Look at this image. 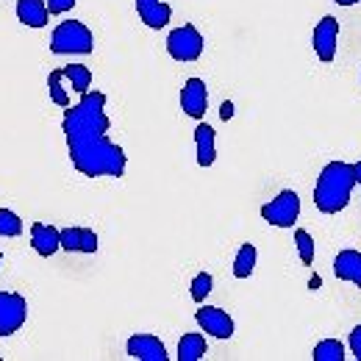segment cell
I'll list each match as a JSON object with an SVG mask.
<instances>
[{"instance_id":"6da1fadb","label":"cell","mask_w":361,"mask_h":361,"mask_svg":"<svg viewBox=\"0 0 361 361\" xmlns=\"http://www.w3.org/2000/svg\"><path fill=\"white\" fill-rule=\"evenodd\" d=\"M111 120L106 114V94L87 92L64 111V136L73 167L87 178H123L128 159L120 145L109 139Z\"/></svg>"},{"instance_id":"7a4b0ae2","label":"cell","mask_w":361,"mask_h":361,"mask_svg":"<svg viewBox=\"0 0 361 361\" xmlns=\"http://www.w3.org/2000/svg\"><path fill=\"white\" fill-rule=\"evenodd\" d=\"M353 186H356L353 164H348V161H331V164H325L314 183V206L322 214H339V212H345L348 203H350Z\"/></svg>"},{"instance_id":"3957f363","label":"cell","mask_w":361,"mask_h":361,"mask_svg":"<svg viewBox=\"0 0 361 361\" xmlns=\"http://www.w3.org/2000/svg\"><path fill=\"white\" fill-rule=\"evenodd\" d=\"M50 50L56 56H70V53L87 56L94 50V37L81 20H67V23L56 25V31L50 37Z\"/></svg>"},{"instance_id":"277c9868","label":"cell","mask_w":361,"mask_h":361,"mask_svg":"<svg viewBox=\"0 0 361 361\" xmlns=\"http://www.w3.org/2000/svg\"><path fill=\"white\" fill-rule=\"evenodd\" d=\"M203 34L192 25V23H186V25H180L176 31H170V37H167V53L176 59V61H197L200 56H203Z\"/></svg>"},{"instance_id":"5b68a950","label":"cell","mask_w":361,"mask_h":361,"mask_svg":"<svg viewBox=\"0 0 361 361\" xmlns=\"http://www.w3.org/2000/svg\"><path fill=\"white\" fill-rule=\"evenodd\" d=\"M262 217L275 228H292L300 217V195L295 189H283L275 200L262 206Z\"/></svg>"},{"instance_id":"8992f818","label":"cell","mask_w":361,"mask_h":361,"mask_svg":"<svg viewBox=\"0 0 361 361\" xmlns=\"http://www.w3.org/2000/svg\"><path fill=\"white\" fill-rule=\"evenodd\" d=\"M28 319V303L17 292H0V336L17 334Z\"/></svg>"},{"instance_id":"52a82bcc","label":"cell","mask_w":361,"mask_h":361,"mask_svg":"<svg viewBox=\"0 0 361 361\" xmlns=\"http://www.w3.org/2000/svg\"><path fill=\"white\" fill-rule=\"evenodd\" d=\"M195 319L206 334H212L217 339H231L233 336V319L228 312L217 309V306H203L200 303V309L195 312Z\"/></svg>"},{"instance_id":"ba28073f","label":"cell","mask_w":361,"mask_h":361,"mask_svg":"<svg viewBox=\"0 0 361 361\" xmlns=\"http://www.w3.org/2000/svg\"><path fill=\"white\" fill-rule=\"evenodd\" d=\"M336 39H339V23L336 17H322L314 28V53L319 61H334L336 59Z\"/></svg>"},{"instance_id":"9c48e42d","label":"cell","mask_w":361,"mask_h":361,"mask_svg":"<svg viewBox=\"0 0 361 361\" xmlns=\"http://www.w3.org/2000/svg\"><path fill=\"white\" fill-rule=\"evenodd\" d=\"M126 350H128L131 359H139V361H167L170 359L164 342H161L159 336H153V334H134V336L128 339Z\"/></svg>"},{"instance_id":"30bf717a","label":"cell","mask_w":361,"mask_h":361,"mask_svg":"<svg viewBox=\"0 0 361 361\" xmlns=\"http://www.w3.org/2000/svg\"><path fill=\"white\" fill-rule=\"evenodd\" d=\"M180 109L195 117V120H203L206 109H209V90L203 84V78H189L180 90Z\"/></svg>"},{"instance_id":"8fae6325","label":"cell","mask_w":361,"mask_h":361,"mask_svg":"<svg viewBox=\"0 0 361 361\" xmlns=\"http://www.w3.org/2000/svg\"><path fill=\"white\" fill-rule=\"evenodd\" d=\"M136 14H139V20H142L147 28L159 31V28H164V25L170 23L173 8H170L164 0H136Z\"/></svg>"},{"instance_id":"7c38bea8","label":"cell","mask_w":361,"mask_h":361,"mask_svg":"<svg viewBox=\"0 0 361 361\" xmlns=\"http://www.w3.org/2000/svg\"><path fill=\"white\" fill-rule=\"evenodd\" d=\"M31 247L50 259L56 250H61V236H59V228H53L50 223H34L31 226Z\"/></svg>"},{"instance_id":"4fadbf2b","label":"cell","mask_w":361,"mask_h":361,"mask_svg":"<svg viewBox=\"0 0 361 361\" xmlns=\"http://www.w3.org/2000/svg\"><path fill=\"white\" fill-rule=\"evenodd\" d=\"M334 275L339 281H348L361 289V253L359 250H342L334 259Z\"/></svg>"},{"instance_id":"5bb4252c","label":"cell","mask_w":361,"mask_h":361,"mask_svg":"<svg viewBox=\"0 0 361 361\" xmlns=\"http://www.w3.org/2000/svg\"><path fill=\"white\" fill-rule=\"evenodd\" d=\"M195 147H197V164L200 167H212L217 161V136H214V128L200 123L195 128Z\"/></svg>"},{"instance_id":"9a60e30c","label":"cell","mask_w":361,"mask_h":361,"mask_svg":"<svg viewBox=\"0 0 361 361\" xmlns=\"http://www.w3.org/2000/svg\"><path fill=\"white\" fill-rule=\"evenodd\" d=\"M17 17L28 28H45L50 11L45 0H17Z\"/></svg>"},{"instance_id":"2e32d148","label":"cell","mask_w":361,"mask_h":361,"mask_svg":"<svg viewBox=\"0 0 361 361\" xmlns=\"http://www.w3.org/2000/svg\"><path fill=\"white\" fill-rule=\"evenodd\" d=\"M209 345L203 334H183L178 342V361H200L206 356Z\"/></svg>"},{"instance_id":"e0dca14e","label":"cell","mask_w":361,"mask_h":361,"mask_svg":"<svg viewBox=\"0 0 361 361\" xmlns=\"http://www.w3.org/2000/svg\"><path fill=\"white\" fill-rule=\"evenodd\" d=\"M256 259H259L256 245L245 242V245L236 250V259H233V275H236V278H250L253 270H256Z\"/></svg>"},{"instance_id":"ac0fdd59","label":"cell","mask_w":361,"mask_h":361,"mask_svg":"<svg viewBox=\"0 0 361 361\" xmlns=\"http://www.w3.org/2000/svg\"><path fill=\"white\" fill-rule=\"evenodd\" d=\"M64 78L70 81L73 92H78V94H87L92 87V73H90V67H84V64H70V67H64Z\"/></svg>"},{"instance_id":"d6986e66","label":"cell","mask_w":361,"mask_h":361,"mask_svg":"<svg viewBox=\"0 0 361 361\" xmlns=\"http://www.w3.org/2000/svg\"><path fill=\"white\" fill-rule=\"evenodd\" d=\"M312 356H314V361H345V345L336 339H322Z\"/></svg>"},{"instance_id":"ffe728a7","label":"cell","mask_w":361,"mask_h":361,"mask_svg":"<svg viewBox=\"0 0 361 361\" xmlns=\"http://www.w3.org/2000/svg\"><path fill=\"white\" fill-rule=\"evenodd\" d=\"M61 81H64V70H53V73L47 75V90H50V97H53L56 106L70 109V94L61 87Z\"/></svg>"},{"instance_id":"44dd1931","label":"cell","mask_w":361,"mask_h":361,"mask_svg":"<svg viewBox=\"0 0 361 361\" xmlns=\"http://www.w3.org/2000/svg\"><path fill=\"white\" fill-rule=\"evenodd\" d=\"M295 245H298L300 262H303V264H314V239H312V233L303 231V228H298V231H295Z\"/></svg>"},{"instance_id":"7402d4cb","label":"cell","mask_w":361,"mask_h":361,"mask_svg":"<svg viewBox=\"0 0 361 361\" xmlns=\"http://www.w3.org/2000/svg\"><path fill=\"white\" fill-rule=\"evenodd\" d=\"M20 233H23V220L11 209H0V236L3 239H14Z\"/></svg>"},{"instance_id":"603a6c76","label":"cell","mask_w":361,"mask_h":361,"mask_svg":"<svg viewBox=\"0 0 361 361\" xmlns=\"http://www.w3.org/2000/svg\"><path fill=\"white\" fill-rule=\"evenodd\" d=\"M212 286H214V278L209 272H197L195 281H192V300L200 306L209 295H212Z\"/></svg>"},{"instance_id":"cb8c5ba5","label":"cell","mask_w":361,"mask_h":361,"mask_svg":"<svg viewBox=\"0 0 361 361\" xmlns=\"http://www.w3.org/2000/svg\"><path fill=\"white\" fill-rule=\"evenodd\" d=\"M81 231H84V228H64V231H59V236H61V250H67V253H81Z\"/></svg>"},{"instance_id":"d4e9b609","label":"cell","mask_w":361,"mask_h":361,"mask_svg":"<svg viewBox=\"0 0 361 361\" xmlns=\"http://www.w3.org/2000/svg\"><path fill=\"white\" fill-rule=\"evenodd\" d=\"M94 250H97V233L84 228L81 231V253H94Z\"/></svg>"},{"instance_id":"484cf974","label":"cell","mask_w":361,"mask_h":361,"mask_svg":"<svg viewBox=\"0 0 361 361\" xmlns=\"http://www.w3.org/2000/svg\"><path fill=\"white\" fill-rule=\"evenodd\" d=\"M75 3H78V0H47V11H50V14H64V11H70Z\"/></svg>"},{"instance_id":"4316f807","label":"cell","mask_w":361,"mask_h":361,"mask_svg":"<svg viewBox=\"0 0 361 361\" xmlns=\"http://www.w3.org/2000/svg\"><path fill=\"white\" fill-rule=\"evenodd\" d=\"M350 350H353V356L361 361V325H356V328L350 331Z\"/></svg>"},{"instance_id":"83f0119b","label":"cell","mask_w":361,"mask_h":361,"mask_svg":"<svg viewBox=\"0 0 361 361\" xmlns=\"http://www.w3.org/2000/svg\"><path fill=\"white\" fill-rule=\"evenodd\" d=\"M220 117H223V120H231V117H233V103H223V109H220Z\"/></svg>"},{"instance_id":"f1b7e54d","label":"cell","mask_w":361,"mask_h":361,"mask_svg":"<svg viewBox=\"0 0 361 361\" xmlns=\"http://www.w3.org/2000/svg\"><path fill=\"white\" fill-rule=\"evenodd\" d=\"M353 176H356V183H361V161L359 164H353Z\"/></svg>"},{"instance_id":"f546056e","label":"cell","mask_w":361,"mask_h":361,"mask_svg":"<svg viewBox=\"0 0 361 361\" xmlns=\"http://www.w3.org/2000/svg\"><path fill=\"white\" fill-rule=\"evenodd\" d=\"M339 6H353V3H359V0H336Z\"/></svg>"},{"instance_id":"4dcf8cb0","label":"cell","mask_w":361,"mask_h":361,"mask_svg":"<svg viewBox=\"0 0 361 361\" xmlns=\"http://www.w3.org/2000/svg\"><path fill=\"white\" fill-rule=\"evenodd\" d=\"M0 264H3V253H0Z\"/></svg>"}]
</instances>
